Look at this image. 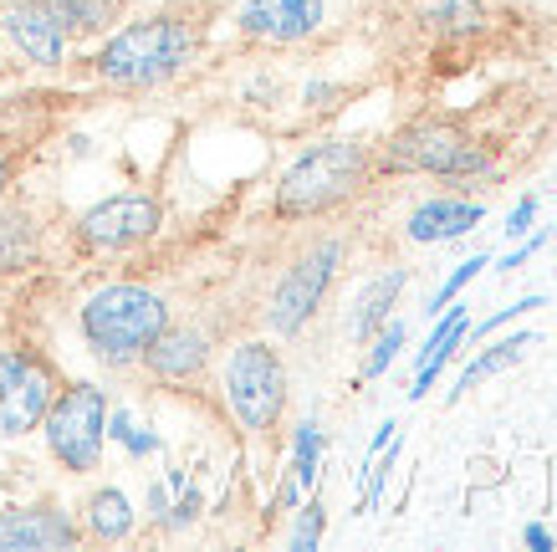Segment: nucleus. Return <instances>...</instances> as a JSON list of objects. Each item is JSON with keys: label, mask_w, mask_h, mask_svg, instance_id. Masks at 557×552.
Instances as JSON below:
<instances>
[{"label": "nucleus", "mask_w": 557, "mask_h": 552, "mask_svg": "<svg viewBox=\"0 0 557 552\" xmlns=\"http://www.w3.org/2000/svg\"><path fill=\"white\" fill-rule=\"evenodd\" d=\"M77 328L92 358H102L108 368H128L144 364L149 343L170 328V302L138 282H108L83 302Z\"/></svg>", "instance_id": "f257e3e1"}, {"label": "nucleus", "mask_w": 557, "mask_h": 552, "mask_svg": "<svg viewBox=\"0 0 557 552\" xmlns=\"http://www.w3.org/2000/svg\"><path fill=\"white\" fill-rule=\"evenodd\" d=\"M373 154L358 138H327L297 154L287 174L276 180V216L282 220H318L333 216L338 205H348L369 184Z\"/></svg>", "instance_id": "f03ea898"}, {"label": "nucleus", "mask_w": 557, "mask_h": 552, "mask_svg": "<svg viewBox=\"0 0 557 552\" xmlns=\"http://www.w3.org/2000/svg\"><path fill=\"white\" fill-rule=\"evenodd\" d=\"M195 47H200V36L185 16H144L102 41L92 72L108 87H159L189 68Z\"/></svg>", "instance_id": "7ed1b4c3"}, {"label": "nucleus", "mask_w": 557, "mask_h": 552, "mask_svg": "<svg viewBox=\"0 0 557 552\" xmlns=\"http://www.w3.org/2000/svg\"><path fill=\"white\" fill-rule=\"evenodd\" d=\"M379 164L388 174H435V180H481L491 174V154L450 118H414L384 144Z\"/></svg>", "instance_id": "20e7f679"}, {"label": "nucleus", "mask_w": 557, "mask_h": 552, "mask_svg": "<svg viewBox=\"0 0 557 552\" xmlns=\"http://www.w3.org/2000/svg\"><path fill=\"white\" fill-rule=\"evenodd\" d=\"M225 404L240 419V430L267 436L287 409V364L271 343H236L225 358Z\"/></svg>", "instance_id": "39448f33"}, {"label": "nucleus", "mask_w": 557, "mask_h": 552, "mask_svg": "<svg viewBox=\"0 0 557 552\" xmlns=\"http://www.w3.org/2000/svg\"><path fill=\"white\" fill-rule=\"evenodd\" d=\"M41 425H47V451L57 455V466L87 476V470H98L102 445H108V394L98 384L57 389Z\"/></svg>", "instance_id": "423d86ee"}, {"label": "nucleus", "mask_w": 557, "mask_h": 552, "mask_svg": "<svg viewBox=\"0 0 557 552\" xmlns=\"http://www.w3.org/2000/svg\"><path fill=\"white\" fill-rule=\"evenodd\" d=\"M343 256H348V246H343L338 235H322V241H312V246L292 261L287 277H282V282H276V292H271V307H267L271 333L297 338L307 322L318 318L327 286L338 282Z\"/></svg>", "instance_id": "0eeeda50"}, {"label": "nucleus", "mask_w": 557, "mask_h": 552, "mask_svg": "<svg viewBox=\"0 0 557 552\" xmlns=\"http://www.w3.org/2000/svg\"><path fill=\"white\" fill-rule=\"evenodd\" d=\"M159 225H164V205L144 195V189H128V195H108L92 210H83L72 235H77V246L87 256H108L144 246L149 235H159Z\"/></svg>", "instance_id": "6e6552de"}, {"label": "nucleus", "mask_w": 557, "mask_h": 552, "mask_svg": "<svg viewBox=\"0 0 557 552\" xmlns=\"http://www.w3.org/2000/svg\"><path fill=\"white\" fill-rule=\"evenodd\" d=\"M57 368L51 358H41L36 348H21L11 373L0 379V436L5 440H21L32 436L36 425L47 419L51 400H57Z\"/></svg>", "instance_id": "1a4fd4ad"}, {"label": "nucleus", "mask_w": 557, "mask_h": 552, "mask_svg": "<svg viewBox=\"0 0 557 552\" xmlns=\"http://www.w3.org/2000/svg\"><path fill=\"white\" fill-rule=\"evenodd\" d=\"M83 542V527L62 506H0V552H62Z\"/></svg>", "instance_id": "9d476101"}, {"label": "nucleus", "mask_w": 557, "mask_h": 552, "mask_svg": "<svg viewBox=\"0 0 557 552\" xmlns=\"http://www.w3.org/2000/svg\"><path fill=\"white\" fill-rule=\"evenodd\" d=\"M327 0H240V32L251 41H271V47H292L322 32Z\"/></svg>", "instance_id": "9b49d317"}, {"label": "nucleus", "mask_w": 557, "mask_h": 552, "mask_svg": "<svg viewBox=\"0 0 557 552\" xmlns=\"http://www.w3.org/2000/svg\"><path fill=\"white\" fill-rule=\"evenodd\" d=\"M0 32L11 36L16 51L26 62H36V68H62V62H67L72 36L57 26V16L47 11V0H16V5H5Z\"/></svg>", "instance_id": "f8f14e48"}, {"label": "nucleus", "mask_w": 557, "mask_h": 552, "mask_svg": "<svg viewBox=\"0 0 557 552\" xmlns=\"http://www.w3.org/2000/svg\"><path fill=\"white\" fill-rule=\"evenodd\" d=\"M205 364H210V333L205 328H174L170 322L149 343V353H144V368H149L153 379H170V384L195 379Z\"/></svg>", "instance_id": "ddd939ff"}, {"label": "nucleus", "mask_w": 557, "mask_h": 552, "mask_svg": "<svg viewBox=\"0 0 557 552\" xmlns=\"http://www.w3.org/2000/svg\"><path fill=\"white\" fill-rule=\"evenodd\" d=\"M481 205L475 200H460V195H435L424 200L414 216H409V241L414 246H445V241H460L466 231L481 225Z\"/></svg>", "instance_id": "4468645a"}, {"label": "nucleus", "mask_w": 557, "mask_h": 552, "mask_svg": "<svg viewBox=\"0 0 557 552\" xmlns=\"http://www.w3.org/2000/svg\"><path fill=\"white\" fill-rule=\"evenodd\" d=\"M466 328H471V312L466 307H445V318L435 322V333H430V343H424L420 353V368H414V389H409V400H424L430 394V384L440 379V368L456 358V348L466 343Z\"/></svg>", "instance_id": "2eb2a0df"}, {"label": "nucleus", "mask_w": 557, "mask_h": 552, "mask_svg": "<svg viewBox=\"0 0 557 552\" xmlns=\"http://www.w3.org/2000/svg\"><path fill=\"white\" fill-rule=\"evenodd\" d=\"M409 271L405 267H388L384 277H373L369 286H363V297L354 302V312H348V338L354 343H369L379 328L388 322V312H394V302H399V292H405Z\"/></svg>", "instance_id": "dca6fc26"}, {"label": "nucleus", "mask_w": 557, "mask_h": 552, "mask_svg": "<svg viewBox=\"0 0 557 552\" xmlns=\"http://www.w3.org/2000/svg\"><path fill=\"white\" fill-rule=\"evenodd\" d=\"M134 502L123 496L119 486H98V491H87L83 502V532L98 537V542H123V537L134 532Z\"/></svg>", "instance_id": "f3484780"}, {"label": "nucleus", "mask_w": 557, "mask_h": 552, "mask_svg": "<svg viewBox=\"0 0 557 552\" xmlns=\"http://www.w3.org/2000/svg\"><path fill=\"white\" fill-rule=\"evenodd\" d=\"M36 256H41V231H36L32 210L5 205L0 210V277H16V271L36 267Z\"/></svg>", "instance_id": "a211bd4d"}, {"label": "nucleus", "mask_w": 557, "mask_h": 552, "mask_svg": "<svg viewBox=\"0 0 557 552\" xmlns=\"http://www.w3.org/2000/svg\"><path fill=\"white\" fill-rule=\"evenodd\" d=\"M414 16L430 26V32H445V36H471L486 26V5L481 0H420Z\"/></svg>", "instance_id": "6ab92c4d"}, {"label": "nucleus", "mask_w": 557, "mask_h": 552, "mask_svg": "<svg viewBox=\"0 0 557 552\" xmlns=\"http://www.w3.org/2000/svg\"><path fill=\"white\" fill-rule=\"evenodd\" d=\"M522 348H532V333H517V338H507V343H491L486 353H475L471 364L460 368V379H456V394L450 400H460L466 389H475L481 379H491V373H502V368H511L517 358H522Z\"/></svg>", "instance_id": "aec40b11"}, {"label": "nucleus", "mask_w": 557, "mask_h": 552, "mask_svg": "<svg viewBox=\"0 0 557 552\" xmlns=\"http://www.w3.org/2000/svg\"><path fill=\"white\" fill-rule=\"evenodd\" d=\"M47 11L67 36H87L113 21V0H47Z\"/></svg>", "instance_id": "412c9836"}, {"label": "nucleus", "mask_w": 557, "mask_h": 552, "mask_svg": "<svg viewBox=\"0 0 557 552\" xmlns=\"http://www.w3.org/2000/svg\"><path fill=\"white\" fill-rule=\"evenodd\" d=\"M318 461H322V425L318 419H302L297 425V451H292V481H297V491H307V486L318 481Z\"/></svg>", "instance_id": "4be33fe9"}, {"label": "nucleus", "mask_w": 557, "mask_h": 552, "mask_svg": "<svg viewBox=\"0 0 557 552\" xmlns=\"http://www.w3.org/2000/svg\"><path fill=\"white\" fill-rule=\"evenodd\" d=\"M369 343H373V353L363 358V379H379V373L399 358V348H405V322H384Z\"/></svg>", "instance_id": "5701e85b"}, {"label": "nucleus", "mask_w": 557, "mask_h": 552, "mask_svg": "<svg viewBox=\"0 0 557 552\" xmlns=\"http://www.w3.org/2000/svg\"><path fill=\"white\" fill-rule=\"evenodd\" d=\"M481 267H491V256H471V261H460V267L445 277V286L430 297V318H435V312H445V307H450V302H456L460 292L475 282V271H481Z\"/></svg>", "instance_id": "b1692460"}, {"label": "nucleus", "mask_w": 557, "mask_h": 552, "mask_svg": "<svg viewBox=\"0 0 557 552\" xmlns=\"http://www.w3.org/2000/svg\"><path fill=\"white\" fill-rule=\"evenodd\" d=\"M322 527H327V512H322V502H307L302 512H297V527H292V552H318Z\"/></svg>", "instance_id": "393cba45"}, {"label": "nucleus", "mask_w": 557, "mask_h": 552, "mask_svg": "<svg viewBox=\"0 0 557 552\" xmlns=\"http://www.w3.org/2000/svg\"><path fill=\"white\" fill-rule=\"evenodd\" d=\"M195 517H200V491H195V486H180V502L164 512V527H170V532H180V527H189Z\"/></svg>", "instance_id": "a878e982"}, {"label": "nucleus", "mask_w": 557, "mask_h": 552, "mask_svg": "<svg viewBox=\"0 0 557 552\" xmlns=\"http://www.w3.org/2000/svg\"><path fill=\"white\" fill-rule=\"evenodd\" d=\"M532 307H542V297H522V302H511L507 312H496V318H486L481 328H466V338H486V333H496V328H507L511 318H522V312H532Z\"/></svg>", "instance_id": "bb28decb"}, {"label": "nucleus", "mask_w": 557, "mask_h": 552, "mask_svg": "<svg viewBox=\"0 0 557 552\" xmlns=\"http://www.w3.org/2000/svg\"><path fill=\"white\" fill-rule=\"evenodd\" d=\"M537 210H542L537 195H522V200H517V210H511V220H507V235H527V231H532Z\"/></svg>", "instance_id": "cd10ccee"}, {"label": "nucleus", "mask_w": 557, "mask_h": 552, "mask_svg": "<svg viewBox=\"0 0 557 552\" xmlns=\"http://www.w3.org/2000/svg\"><path fill=\"white\" fill-rule=\"evenodd\" d=\"M542 246H547V235H532L527 246H517V252H511L507 261H502V271H522V261H532V256H537Z\"/></svg>", "instance_id": "c85d7f7f"}, {"label": "nucleus", "mask_w": 557, "mask_h": 552, "mask_svg": "<svg viewBox=\"0 0 557 552\" xmlns=\"http://www.w3.org/2000/svg\"><path fill=\"white\" fill-rule=\"evenodd\" d=\"M11 180H16V164H11V154L0 149V200H5V189H11Z\"/></svg>", "instance_id": "c756f323"}, {"label": "nucleus", "mask_w": 557, "mask_h": 552, "mask_svg": "<svg viewBox=\"0 0 557 552\" xmlns=\"http://www.w3.org/2000/svg\"><path fill=\"white\" fill-rule=\"evenodd\" d=\"M527 548H532V552H553V537L542 532V527H527Z\"/></svg>", "instance_id": "7c9ffc66"}, {"label": "nucleus", "mask_w": 557, "mask_h": 552, "mask_svg": "<svg viewBox=\"0 0 557 552\" xmlns=\"http://www.w3.org/2000/svg\"><path fill=\"white\" fill-rule=\"evenodd\" d=\"M149 506H153V517L164 522V512H170V496H164V486H153V491H149Z\"/></svg>", "instance_id": "2f4dec72"}]
</instances>
